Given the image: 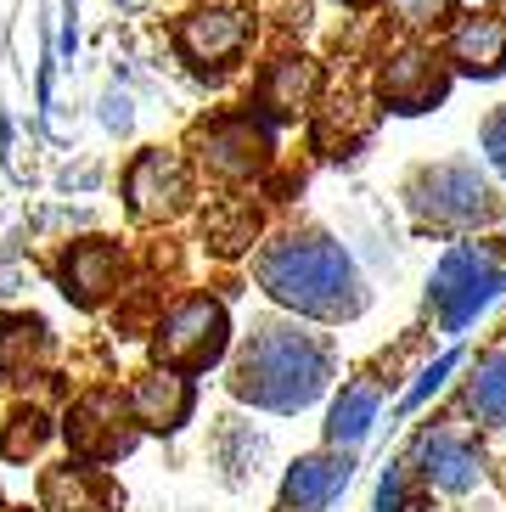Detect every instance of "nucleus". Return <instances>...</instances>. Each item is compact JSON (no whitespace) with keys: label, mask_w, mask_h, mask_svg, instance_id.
<instances>
[{"label":"nucleus","mask_w":506,"mask_h":512,"mask_svg":"<svg viewBox=\"0 0 506 512\" xmlns=\"http://www.w3.org/2000/svg\"><path fill=\"white\" fill-rule=\"evenodd\" d=\"M124 394H130V411L141 422V434H180L197 411V377L152 366V361L141 372H130Z\"/></svg>","instance_id":"f8f14e48"},{"label":"nucleus","mask_w":506,"mask_h":512,"mask_svg":"<svg viewBox=\"0 0 506 512\" xmlns=\"http://www.w3.org/2000/svg\"><path fill=\"white\" fill-rule=\"evenodd\" d=\"M282 29H304L310 23V0H282V17H276Z\"/></svg>","instance_id":"a878e982"},{"label":"nucleus","mask_w":506,"mask_h":512,"mask_svg":"<svg viewBox=\"0 0 506 512\" xmlns=\"http://www.w3.org/2000/svg\"><path fill=\"white\" fill-rule=\"evenodd\" d=\"M338 383V338L321 321L270 310L225 355V394L265 417H298Z\"/></svg>","instance_id":"f257e3e1"},{"label":"nucleus","mask_w":506,"mask_h":512,"mask_svg":"<svg viewBox=\"0 0 506 512\" xmlns=\"http://www.w3.org/2000/svg\"><path fill=\"white\" fill-rule=\"evenodd\" d=\"M253 282L276 310L321 321V327H343V321L366 316V304H372V287L349 259V248L315 226L270 231L253 248Z\"/></svg>","instance_id":"f03ea898"},{"label":"nucleus","mask_w":506,"mask_h":512,"mask_svg":"<svg viewBox=\"0 0 506 512\" xmlns=\"http://www.w3.org/2000/svg\"><path fill=\"white\" fill-rule=\"evenodd\" d=\"M450 68L473 79L506 74V17L501 12H473L450 29Z\"/></svg>","instance_id":"6ab92c4d"},{"label":"nucleus","mask_w":506,"mask_h":512,"mask_svg":"<svg viewBox=\"0 0 506 512\" xmlns=\"http://www.w3.org/2000/svg\"><path fill=\"white\" fill-rule=\"evenodd\" d=\"M192 152L214 181L242 186V181H253V175L270 169L276 130H270L265 113H220V119H203L192 130Z\"/></svg>","instance_id":"423d86ee"},{"label":"nucleus","mask_w":506,"mask_h":512,"mask_svg":"<svg viewBox=\"0 0 506 512\" xmlns=\"http://www.w3.org/2000/svg\"><path fill=\"white\" fill-rule=\"evenodd\" d=\"M147 349H152V366L203 377L209 366H220L231 355V310H225V299L180 293L164 316L147 327Z\"/></svg>","instance_id":"20e7f679"},{"label":"nucleus","mask_w":506,"mask_h":512,"mask_svg":"<svg viewBox=\"0 0 506 512\" xmlns=\"http://www.w3.org/2000/svg\"><path fill=\"white\" fill-rule=\"evenodd\" d=\"M34 507L40 512H124V484L113 467L85 456H57L34 467Z\"/></svg>","instance_id":"1a4fd4ad"},{"label":"nucleus","mask_w":506,"mask_h":512,"mask_svg":"<svg viewBox=\"0 0 506 512\" xmlns=\"http://www.w3.org/2000/svg\"><path fill=\"white\" fill-rule=\"evenodd\" d=\"M62 299L79 310H107L113 299L130 293V254L119 237H79L62 248V259L51 265Z\"/></svg>","instance_id":"0eeeda50"},{"label":"nucleus","mask_w":506,"mask_h":512,"mask_svg":"<svg viewBox=\"0 0 506 512\" xmlns=\"http://www.w3.org/2000/svg\"><path fill=\"white\" fill-rule=\"evenodd\" d=\"M57 439V422H51V406L34 400V394H17L12 406L0 411V456L6 462H34Z\"/></svg>","instance_id":"aec40b11"},{"label":"nucleus","mask_w":506,"mask_h":512,"mask_svg":"<svg viewBox=\"0 0 506 512\" xmlns=\"http://www.w3.org/2000/svg\"><path fill=\"white\" fill-rule=\"evenodd\" d=\"M203 456H209V467L220 473V484H231V490H242V484H253L259 473H265V456H270V439L253 428L248 417H237V411H220V417L209 422V439H203Z\"/></svg>","instance_id":"2eb2a0df"},{"label":"nucleus","mask_w":506,"mask_h":512,"mask_svg":"<svg viewBox=\"0 0 506 512\" xmlns=\"http://www.w3.org/2000/svg\"><path fill=\"white\" fill-rule=\"evenodd\" d=\"M394 12H400L405 29H445L456 0H394Z\"/></svg>","instance_id":"5701e85b"},{"label":"nucleus","mask_w":506,"mask_h":512,"mask_svg":"<svg viewBox=\"0 0 506 512\" xmlns=\"http://www.w3.org/2000/svg\"><path fill=\"white\" fill-rule=\"evenodd\" d=\"M248 34H253L248 6H237V0H209L192 17H180L175 40L197 68H225V62H237L248 51Z\"/></svg>","instance_id":"ddd939ff"},{"label":"nucleus","mask_w":506,"mask_h":512,"mask_svg":"<svg viewBox=\"0 0 506 512\" xmlns=\"http://www.w3.org/2000/svg\"><path fill=\"white\" fill-rule=\"evenodd\" d=\"M405 209L422 237H473L501 220V197L478 164L445 158V164H422L405 175Z\"/></svg>","instance_id":"7ed1b4c3"},{"label":"nucleus","mask_w":506,"mask_h":512,"mask_svg":"<svg viewBox=\"0 0 506 512\" xmlns=\"http://www.w3.org/2000/svg\"><path fill=\"white\" fill-rule=\"evenodd\" d=\"M445 91H450L445 62L422 46L388 51L383 68H377V102L394 107V113H428L433 102H445Z\"/></svg>","instance_id":"4468645a"},{"label":"nucleus","mask_w":506,"mask_h":512,"mask_svg":"<svg viewBox=\"0 0 506 512\" xmlns=\"http://www.w3.org/2000/svg\"><path fill=\"white\" fill-rule=\"evenodd\" d=\"M203 242H209V254H220V259L253 248V242H259V209H253V203H237V197H220V203L203 214Z\"/></svg>","instance_id":"4be33fe9"},{"label":"nucleus","mask_w":506,"mask_h":512,"mask_svg":"<svg viewBox=\"0 0 506 512\" xmlns=\"http://www.w3.org/2000/svg\"><path fill=\"white\" fill-rule=\"evenodd\" d=\"M315 91H321V68H315L310 57H276L265 68V79H259V102H265L276 119L304 113V107L315 102Z\"/></svg>","instance_id":"412c9836"},{"label":"nucleus","mask_w":506,"mask_h":512,"mask_svg":"<svg viewBox=\"0 0 506 512\" xmlns=\"http://www.w3.org/2000/svg\"><path fill=\"white\" fill-rule=\"evenodd\" d=\"M490 6H495V12H501V17H506V0H490Z\"/></svg>","instance_id":"c85d7f7f"},{"label":"nucleus","mask_w":506,"mask_h":512,"mask_svg":"<svg viewBox=\"0 0 506 512\" xmlns=\"http://www.w3.org/2000/svg\"><path fill=\"white\" fill-rule=\"evenodd\" d=\"M501 265H495L484 248H456V254L439 265V282H433V310H439V321H445L450 332L467 327V321L484 310V304L501 293Z\"/></svg>","instance_id":"9b49d317"},{"label":"nucleus","mask_w":506,"mask_h":512,"mask_svg":"<svg viewBox=\"0 0 506 512\" xmlns=\"http://www.w3.org/2000/svg\"><path fill=\"white\" fill-rule=\"evenodd\" d=\"M484 158L495 164V175L506 181V107H495L484 119Z\"/></svg>","instance_id":"b1692460"},{"label":"nucleus","mask_w":506,"mask_h":512,"mask_svg":"<svg viewBox=\"0 0 506 512\" xmlns=\"http://www.w3.org/2000/svg\"><path fill=\"white\" fill-rule=\"evenodd\" d=\"M57 434L74 456L102 462V467H119L124 456L147 439L141 422H135V411H130L124 383H90V389H79L74 400H68V411H62Z\"/></svg>","instance_id":"39448f33"},{"label":"nucleus","mask_w":506,"mask_h":512,"mask_svg":"<svg viewBox=\"0 0 506 512\" xmlns=\"http://www.w3.org/2000/svg\"><path fill=\"white\" fill-rule=\"evenodd\" d=\"M343 6H377V0H343Z\"/></svg>","instance_id":"cd10ccee"},{"label":"nucleus","mask_w":506,"mask_h":512,"mask_svg":"<svg viewBox=\"0 0 506 512\" xmlns=\"http://www.w3.org/2000/svg\"><path fill=\"white\" fill-rule=\"evenodd\" d=\"M433 417L467 422V428H478L484 439L506 434V344L478 349L473 361H467V377L456 383V394H450Z\"/></svg>","instance_id":"9d476101"},{"label":"nucleus","mask_w":506,"mask_h":512,"mask_svg":"<svg viewBox=\"0 0 506 512\" xmlns=\"http://www.w3.org/2000/svg\"><path fill=\"white\" fill-rule=\"evenodd\" d=\"M51 327H45L34 310H6L0 316V383H23L29 389L34 377H51Z\"/></svg>","instance_id":"f3484780"},{"label":"nucleus","mask_w":506,"mask_h":512,"mask_svg":"<svg viewBox=\"0 0 506 512\" xmlns=\"http://www.w3.org/2000/svg\"><path fill=\"white\" fill-rule=\"evenodd\" d=\"M484 484H490L506 507V445H495V439H490V462H484Z\"/></svg>","instance_id":"393cba45"},{"label":"nucleus","mask_w":506,"mask_h":512,"mask_svg":"<svg viewBox=\"0 0 506 512\" xmlns=\"http://www.w3.org/2000/svg\"><path fill=\"white\" fill-rule=\"evenodd\" d=\"M124 209L135 226H169L192 209V164L169 147L135 152L124 169Z\"/></svg>","instance_id":"6e6552de"},{"label":"nucleus","mask_w":506,"mask_h":512,"mask_svg":"<svg viewBox=\"0 0 506 512\" xmlns=\"http://www.w3.org/2000/svg\"><path fill=\"white\" fill-rule=\"evenodd\" d=\"M349 467H355V451H343V445L304 451L293 467H287L282 496H276V512H321L332 496H338V484L349 479Z\"/></svg>","instance_id":"dca6fc26"},{"label":"nucleus","mask_w":506,"mask_h":512,"mask_svg":"<svg viewBox=\"0 0 506 512\" xmlns=\"http://www.w3.org/2000/svg\"><path fill=\"white\" fill-rule=\"evenodd\" d=\"M6 512H40L34 501H6Z\"/></svg>","instance_id":"bb28decb"},{"label":"nucleus","mask_w":506,"mask_h":512,"mask_svg":"<svg viewBox=\"0 0 506 512\" xmlns=\"http://www.w3.org/2000/svg\"><path fill=\"white\" fill-rule=\"evenodd\" d=\"M388 389H394V377H377V372L343 377V394L332 400V411H327L321 445H343V451H355L360 439H366V428L377 422V406H383Z\"/></svg>","instance_id":"a211bd4d"}]
</instances>
